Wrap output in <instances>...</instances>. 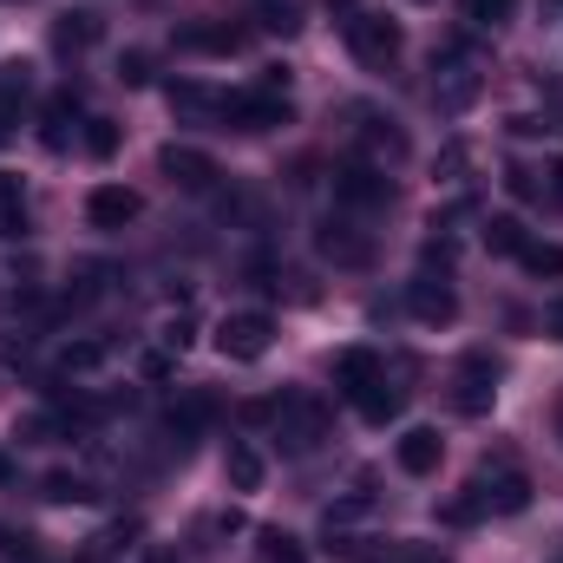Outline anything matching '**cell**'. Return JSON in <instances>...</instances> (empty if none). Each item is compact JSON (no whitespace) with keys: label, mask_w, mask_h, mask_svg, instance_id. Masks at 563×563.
I'll use <instances>...</instances> for the list:
<instances>
[{"label":"cell","mask_w":563,"mask_h":563,"mask_svg":"<svg viewBox=\"0 0 563 563\" xmlns=\"http://www.w3.org/2000/svg\"><path fill=\"white\" fill-rule=\"evenodd\" d=\"M558 439H563V413H558Z\"/></svg>","instance_id":"obj_43"},{"label":"cell","mask_w":563,"mask_h":563,"mask_svg":"<svg viewBox=\"0 0 563 563\" xmlns=\"http://www.w3.org/2000/svg\"><path fill=\"white\" fill-rule=\"evenodd\" d=\"M144 197L139 190H125V184H99L92 197H86V217H92V230H125V223H139Z\"/></svg>","instance_id":"obj_12"},{"label":"cell","mask_w":563,"mask_h":563,"mask_svg":"<svg viewBox=\"0 0 563 563\" xmlns=\"http://www.w3.org/2000/svg\"><path fill=\"white\" fill-rule=\"evenodd\" d=\"M99 361H106L99 341H73V347H59V367H66V374H92Z\"/></svg>","instance_id":"obj_32"},{"label":"cell","mask_w":563,"mask_h":563,"mask_svg":"<svg viewBox=\"0 0 563 563\" xmlns=\"http://www.w3.org/2000/svg\"><path fill=\"white\" fill-rule=\"evenodd\" d=\"M119 79L125 86H151V53H125L119 59Z\"/></svg>","instance_id":"obj_35"},{"label":"cell","mask_w":563,"mask_h":563,"mask_svg":"<svg viewBox=\"0 0 563 563\" xmlns=\"http://www.w3.org/2000/svg\"><path fill=\"white\" fill-rule=\"evenodd\" d=\"M269 341H276V321H269V314H256V308H243V314H223V321H217V354H223V361H263V354H269Z\"/></svg>","instance_id":"obj_5"},{"label":"cell","mask_w":563,"mask_h":563,"mask_svg":"<svg viewBox=\"0 0 563 563\" xmlns=\"http://www.w3.org/2000/svg\"><path fill=\"white\" fill-rule=\"evenodd\" d=\"M354 413H361L367 426H387L394 413H400V387H394V380H380V387H374L367 400H354Z\"/></svg>","instance_id":"obj_27"},{"label":"cell","mask_w":563,"mask_h":563,"mask_svg":"<svg viewBox=\"0 0 563 563\" xmlns=\"http://www.w3.org/2000/svg\"><path fill=\"white\" fill-rule=\"evenodd\" d=\"M407 308H413V321H426V328H445V321H459V295L432 276V269H420V276L407 282Z\"/></svg>","instance_id":"obj_11"},{"label":"cell","mask_w":563,"mask_h":563,"mask_svg":"<svg viewBox=\"0 0 563 563\" xmlns=\"http://www.w3.org/2000/svg\"><path fill=\"white\" fill-rule=\"evenodd\" d=\"M558 563H563V558H558Z\"/></svg>","instance_id":"obj_45"},{"label":"cell","mask_w":563,"mask_h":563,"mask_svg":"<svg viewBox=\"0 0 563 563\" xmlns=\"http://www.w3.org/2000/svg\"><path fill=\"white\" fill-rule=\"evenodd\" d=\"M505 190H511L518 203H531V197H538V177H531L525 164H511V170H505Z\"/></svg>","instance_id":"obj_36"},{"label":"cell","mask_w":563,"mask_h":563,"mask_svg":"<svg viewBox=\"0 0 563 563\" xmlns=\"http://www.w3.org/2000/svg\"><path fill=\"white\" fill-rule=\"evenodd\" d=\"M361 151H367V164H400L407 157V132L394 125V119H361Z\"/></svg>","instance_id":"obj_18"},{"label":"cell","mask_w":563,"mask_h":563,"mask_svg":"<svg viewBox=\"0 0 563 563\" xmlns=\"http://www.w3.org/2000/svg\"><path fill=\"white\" fill-rule=\"evenodd\" d=\"M518 263H525L538 282H563V243H525Z\"/></svg>","instance_id":"obj_26"},{"label":"cell","mask_w":563,"mask_h":563,"mask_svg":"<svg viewBox=\"0 0 563 563\" xmlns=\"http://www.w3.org/2000/svg\"><path fill=\"white\" fill-rule=\"evenodd\" d=\"M99 33H106V20L99 13H86V7H73V13H59L53 20V53H86V46H99Z\"/></svg>","instance_id":"obj_17"},{"label":"cell","mask_w":563,"mask_h":563,"mask_svg":"<svg viewBox=\"0 0 563 563\" xmlns=\"http://www.w3.org/2000/svg\"><path fill=\"white\" fill-rule=\"evenodd\" d=\"M157 563H177V558H157Z\"/></svg>","instance_id":"obj_44"},{"label":"cell","mask_w":563,"mask_h":563,"mask_svg":"<svg viewBox=\"0 0 563 563\" xmlns=\"http://www.w3.org/2000/svg\"><path fill=\"white\" fill-rule=\"evenodd\" d=\"M452 256H459V243H452L445 230H439V236H426V269H445Z\"/></svg>","instance_id":"obj_37"},{"label":"cell","mask_w":563,"mask_h":563,"mask_svg":"<svg viewBox=\"0 0 563 563\" xmlns=\"http://www.w3.org/2000/svg\"><path fill=\"white\" fill-rule=\"evenodd\" d=\"M531 236H525V217H511V210H498V217H485V250L492 256H518Z\"/></svg>","instance_id":"obj_25"},{"label":"cell","mask_w":563,"mask_h":563,"mask_svg":"<svg viewBox=\"0 0 563 563\" xmlns=\"http://www.w3.org/2000/svg\"><path fill=\"white\" fill-rule=\"evenodd\" d=\"M472 492H478L485 518H518V511L531 505V478H525L518 465H485V472L472 478Z\"/></svg>","instance_id":"obj_7"},{"label":"cell","mask_w":563,"mask_h":563,"mask_svg":"<svg viewBox=\"0 0 563 563\" xmlns=\"http://www.w3.org/2000/svg\"><path fill=\"white\" fill-rule=\"evenodd\" d=\"M544 334H558V341H563V295L544 308Z\"/></svg>","instance_id":"obj_39"},{"label":"cell","mask_w":563,"mask_h":563,"mask_svg":"<svg viewBox=\"0 0 563 563\" xmlns=\"http://www.w3.org/2000/svg\"><path fill=\"white\" fill-rule=\"evenodd\" d=\"M0 558H33V538H26V531H7V525H0Z\"/></svg>","instance_id":"obj_38"},{"label":"cell","mask_w":563,"mask_h":563,"mask_svg":"<svg viewBox=\"0 0 563 563\" xmlns=\"http://www.w3.org/2000/svg\"><path fill=\"white\" fill-rule=\"evenodd\" d=\"M26 92H33L26 66H20V59H13V66H0V139H13V125H20V106H26Z\"/></svg>","instance_id":"obj_22"},{"label":"cell","mask_w":563,"mask_h":563,"mask_svg":"<svg viewBox=\"0 0 563 563\" xmlns=\"http://www.w3.org/2000/svg\"><path fill=\"white\" fill-rule=\"evenodd\" d=\"M79 144H86V157H99V164H106V157L119 151V125H112V119H86Z\"/></svg>","instance_id":"obj_30"},{"label":"cell","mask_w":563,"mask_h":563,"mask_svg":"<svg viewBox=\"0 0 563 563\" xmlns=\"http://www.w3.org/2000/svg\"><path fill=\"white\" fill-rule=\"evenodd\" d=\"M256 26H263V33H282V40H288V33L301 26V7H295V0H263V7H256Z\"/></svg>","instance_id":"obj_28"},{"label":"cell","mask_w":563,"mask_h":563,"mask_svg":"<svg viewBox=\"0 0 563 563\" xmlns=\"http://www.w3.org/2000/svg\"><path fill=\"white\" fill-rule=\"evenodd\" d=\"M380 380H387V367H380V354H374V347H347V354L334 361V387H341L347 400H367Z\"/></svg>","instance_id":"obj_13"},{"label":"cell","mask_w":563,"mask_h":563,"mask_svg":"<svg viewBox=\"0 0 563 563\" xmlns=\"http://www.w3.org/2000/svg\"><path fill=\"white\" fill-rule=\"evenodd\" d=\"M492 400H498V361H492V354H465L459 387H452V407H459L465 420H478V413H492Z\"/></svg>","instance_id":"obj_10"},{"label":"cell","mask_w":563,"mask_h":563,"mask_svg":"<svg viewBox=\"0 0 563 563\" xmlns=\"http://www.w3.org/2000/svg\"><path fill=\"white\" fill-rule=\"evenodd\" d=\"M157 170H164L177 190H190V197H210V190H217V177H223V170H217V157H210V151H197V144H164V151H157Z\"/></svg>","instance_id":"obj_8"},{"label":"cell","mask_w":563,"mask_h":563,"mask_svg":"<svg viewBox=\"0 0 563 563\" xmlns=\"http://www.w3.org/2000/svg\"><path fill=\"white\" fill-rule=\"evenodd\" d=\"M518 13V0H465V20L472 26H505Z\"/></svg>","instance_id":"obj_33"},{"label":"cell","mask_w":563,"mask_h":563,"mask_svg":"<svg viewBox=\"0 0 563 563\" xmlns=\"http://www.w3.org/2000/svg\"><path fill=\"white\" fill-rule=\"evenodd\" d=\"M341 33H347V53H354L361 66H374V73L400 59V26H394L387 13H361V7H354V13L341 20Z\"/></svg>","instance_id":"obj_4"},{"label":"cell","mask_w":563,"mask_h":563,"mask_svg":"<svg viewBox=\"0 0 563 563\" xmlns=\"http://www.w3.org/2000/svg\"><path fill=\"white\" fill-rule=\"evenodd\" d=\"M328 7H334V13H354V0H328Z\"/></svg>","instance_id":"obj_42"},{"label":"cell","mask_w":563,"mask_h":563,"mask_svg":"<svg viewBox=\"0 0 563 563\" xmlns=\"http://www.w3.org/2000/svg\"><path fill=\"white\" fill-rule=\"evenodd\" d=\"M164 99H170V112H184V119H223V92H210V86H197V79H170Z\"/></svg>","instance_id":"obj_20"},{"label":"cell","mask_w":563,"mask_h":563,"mask_svg":"<svg viewBox=\"0 0 563 563\" xmlns=\"http://www.w3.org/2000/svg\"><path fill=\"white\" fill-rule=\"evenodd\" d=\"M0 236L7 243L26 236V184H20V170H0Z\"/></svg>","instance_id":"obj_21"},{"label":"cell","mask_w":563,"mask_h":563,"mask_svg":"<svg viewBox=\"0 0 563 563\" xmlns=\"http://www.w3.org/2000/svg\"><path fill=\"white\" fill-rule=\"evenodd\" d=\"M478 92H485V73H478V59L465 53V40L432 46V106H439L445 119H459V112H472Z\"/></svg>","instance_id":"obj_1"},{"label":"cell","mask_w":563,"mask_h":563,"mask_svg":"<svg viewBox=\"0 0 563 563\" xmlns=\"http://www.w3.org/2000/svg\"><path fill=\"white\" fill-rule=\"evenodd\" d=\"M276 439L288 452H314L328 439V400L321 394H282L276 400Z\"/></svg>","instance_id":"obj_3"},{"label":"cell","mask_w":563,"mask_h":563,"mask_svg":"<svg viewBox=\"0 0 563 563\" xmlns=\"http://www.w3.org/2000/svg\"><path fill=\"white\" fill-rule=\"evenodd\" d=\"M40 498H46V505H92L99 492H92L86 472H46V478H40Z\"/></svg>","instance_id":"obj_24"},{"label":"cell","mask_w":563,"mask_h":563,"mask_svg":"<svg viewBox=\"0 0 563 563\" xmlns=\"http://www.w3.org/2000/svg\"><path fill=\"white\" fill-rule=\"evenodd\" d=\"M210 420H217V394H203V387L177 394V400H170V413H164V426H170L184 445H190V439H197V432H203Z\"/></svg>","instance_id":"obj_15"},{"label":"cell","mask_w":563,"mask_h":563,"mask_svg":"<svg viewBox=\"0 0 563 563\" xmlns=\"http://www.w3.org/2000/svg\"><path fill=\"white\" fill-rule=\"evenodd\" d=\"M347 563H420V551H413V544H394V551L380 544V551H354Z\"/></svg>","instance_id":"obj_34"},{"label":"cell","mask_w":563,"mask_h":563,"mask_svg":"<svg viewBox=\"0 0 563 563\" xmlns=\"http://www.w3.org/2000/svg\"><path fill=\"white\" fill-rule=\"evenodd\" d=\"M7 478H13V452H0V485H7Z\"/></svg>","instance_id":"obj_41"},{"label":"cell","mask_w":563,"mask_h":563,"mask_svg":"<svg viewBox=\"0 0 563 563\" xmlns=\"http://www.w3.org/2000/svg\"><path fill=\"white\" fill-rule=\"evenodd\" d=\"M73 125H79V99H73V92H53L46 112H40V144H46V151H66V144H73Z\"/></svg>","instance_id":"obj_19"},{"label":"cell","mask_w":563,"mask_h":563,"mask_svg":"<svg viewBox=\"0 0 563 563\" xmlns=\"http://www.w3.org/2000/svg\"><path fill=\"white\" fill-rule=\"evenodd\" d=\"M243 26H230V20H197V26H184L177 33V46L184 53H217V59H230V53H243Z\"/></svg>","instance_id":"obj_14"},{"label":"cell","mask_w":563,"mask_h":563,"mask_svg":"<svg viewBox=\"0 0 563 563\" xmlns=\"http://www.w3.org/2000/svg\"><path fill=\"white\" fill-rule=\"evenodd\" d=\"M314 250H321L334 269H367V263H374V236H367L347 210H341V217H328V223L314 230Z\"/></svg>","instance_id":"obj_6"},{"label":"cell","mask_w":563,"mask_h":563,"mask_svg":"<svg viewBox=\"0 0 563 563\" xmlns=\"http://www.w3.org/2000/svg\"><path fill=\"white\" fill-rule=\"evenodd\" d=\"M223 478H230L236 492H256V485H263V452L243 445V439H230V452H223Z\"/></svg>","instance_id":"obj_23"},{"label":"cell","mask_w":563,"mask_h":563,"mask_svg":"<svg viewBox=\"0 0 563 563\" xmlns=\"http://www.w3.org/2000/svg\"><path fill=\"white\" fill-rule=\"evenodd\" d=\"M223 119L236 125V132H276L288 125V92H223Z\"/></svg>","instance_id":"obj_9"},{"label":"cell","mask_w":563,"mask_h":563,"mask_svg":"<svg viewBox=\"0 0 563 563\" xmlns=\"http://www.w3.org/2000/svg\"><path fill=\"white\" fill-rule=\"evenodd\" d=\"M394 459H400V472H407V478H426V472H439V459H445V439H439L432 426H413V432L394 445Z\"/></svg>","instance_id":"obj_16"},{"label":"cell","mask_w":563,"mask_h":563,"mask_svg":"<svg viewBox=\"0 0 563 563\" xmlns=\"http://www.w3.org/2000/svg\"><path fill=\"white\" fill-rule=\"evenodd\" d=\"M334 203H341L347 217L387 210V203H394V177H387L380 164H367V157H347V164H334Z\"/></svg>","instance_id":"obj_2"},{"label":"cell","mask_w":563,"mask_h":563,"mask_svg":"<svg viewBox=\"0 0 563 563\" xmlns=\"http://www.w3.org/2000/svg\"><path fill=\"white\" fill-rule=\"evenodd\" d=\"M551 197L563 203V164H551Z\"/></svg>","instance_id":"obj_40"},{"label":"cell","mask_w":563,"mask_h":563,"mask_svg":"<svg viewBox=\"0 0 563 563\" xmlns=\"http://www.w3.org/2000/svg\"><path fill=\"white\" fill-rule=\"evenodd\" d=\"M478 518H485V505H478V492H472V485H465L459 498H445V505H439V525H478Z\"/></svg>","instance_id":"obj_31"},{"label":"cell","mask_w":563,"mask_h":563,"mask_svg":"<svg viewBox=\"0 0 563 563\" xmlns=\"http://www.w3.org/2000/svg\"><path fill=\"white\" fill-rule=\"evenodd\" d=\"M256 563H308V551H301L288 531H263V538H256Z\"/></svg>","instance_id":"obj_29"}]
</instances>
